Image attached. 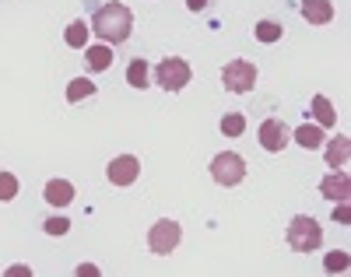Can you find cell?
Returning <instances> with one entry per match:
<instances>
[{"mask_svg":"<svg viewBox=\"0 0 351 277\" xmlns=\"http://www.w3.org/2000/svg\"><path fill=\"white\" fill-rule=\"evenodd\" d=\"M295 144H302L306 151L324 147V127H319V123H302V127L295 130Z\"/></svg>","mask_w":351,"mask_h":277,"instance_id":"5bb4252c","label":"cell"},{"mask_svg":"<svg viewBox=\"0 0 351 277\" xmlns=\"http://www.w3.org/2000/svg\"><path fill=\"white\" fill-rule=\"evenodd\" d=\"M88 36H92V25L77 18V21H71V25H67L64 43H67L71 49H84V46H88Z\"/></svg>","mask_w":351,"mask_h":277,"instance_id":"9a60e30c","label":"cell"},{"mask_svg":"<svg viewBox=\"0 0 351 277\" xmlns=\"http://www.w3.org/2000/svg\"><path fill=\"white\" fill-rule=\"evenodd\" d=\"M324 267H327L330 274H344V270H348V253H344V250H334V253H327Z\"/></svg>","mask_w":351,"mask_h":277,"instance_id":"7402d4cb","label":"cell"},{"mask_svg":"<svg viewBox=\"0 0 351 277\" xmlns=\"http://www.w3.org/2000/svg\"><path fill=\"white\" fill-rule=\"evenodd\" d=\"M313 116H316L319 127H334V123H337V112H334L327 95H313Z\"/></svg>","mask_w":351,"mask_h":277,"instance_id":"e0dca14e","label":"cell"},{"mask_svg":"<svg viewBox=\"0 0 351 277\" xmlns=\"http://www.w3.org/2000/svg\"><path fill=\"white\" fill-rule=\"evenodd\" d=\"M253 36H256L260 43H278V39L285 36V25H281V21H256Z\"/></svg>","mask_w":351,"mask_h":277,"instance_id":"ac0fdd59","label":"cell"},{"mask_svg":"<svg viewBox=\"0 0 351 277\" xmlns=\"http://www.w3.org/2000/svg\"><path fill=\"white\" fill-rule=\"evenodd\" d=\"M137 176H141L137 155H120V158H112L106 165V179L112 182V186H130V182H137Z\"/></svg>","mask_w":351,"mask_h":277,"instance_id":"52a82bcc","label":"cell"},{"mask_svg":"<svg viewBox=\"0 0 351 277\" xmlns=\"http://www.w3.org/2000/svg\"><path fill=\"white\" fill-rule=\"evenodd\" d=\"M92 95H95V84L88 77H74L67 84V102H81V99H92Z\"/></svg>","mask_w":351,"mask_h":277,"instance_id":"d6986e66","label":"cell"},{"mask_svg":"<svg viewBox=\"0 0 351 277\" xmlns=\"http://www.w3.org/2000/svg\"><path fill=\"white\" fill-rule=\"evenodd\" d=\"M180 239H183L180 221L162 218V221H155V225H152V232H148V250H152L155 256H169V253L176 250V245H180Z\"/></svg>","mask_w":351,"mask_h":277,"instance_id":"5b68a950","label":"cell"},{"mask_svg":"<svg viewBox=\"0 0 351 277\" xmlns=\"http://www.w3.org/2000/svg\"><path fill=\"white\" fill-rule=\"evenodd\" d=\"M319 193H324L327 200H337V204H348L351 200V179H348V172H330L324 182H319Z\"/></svg>","mask_w":351,"mask_h":277,"instance_id":"9c48e42d","label":"cell"},{"mask_svg":"<svg viewBox=\"0 0 351 277\" xmlns=\"http://www.w3.org/2000/svg\"><path fill=\"white\" fill-rule=\"evenodd\" d=\"M291 141V130L285 127L281 119H263L260 123V144L263 151H271V155H278V151H285Z\"/></svg>","mask_w":351,"mask_h":277,"instance_id":"ba28073f","label":"cell"},{"mask_svg":"<svg viewBox=\"0 0 351 277\" xmlns=\"http://www.w3.org/2000/svg\"><path fill=\"white\" fill-rule=\"evenodd\" d=\"M288 245L295 253H313L324 245V228H319L316 218H309V214H295V218L288 221Z\"/></svg>","mask_w":351,"mask_h":277,"instance_id":"7a4b0ae2","label":"cell"},{"mask_svg":"<svg viewBox=\"0 0 351 277\" xmlns=\"http://www.w3.org/2000/svg\"><path fill=\"white\" fill-rule=\"evenodd\" d=\"M190 77H193V71H190V64L183 56H165L162 64L155 67V81L165 91H183L190 84Z\"/></svg>","mask_w":351,"mask_h":277,"instance_id":"3957f363","label":"cell"},{"mask_svg":"<svg viewBox=\"0 0 351 277\" xmlns=\"http://www.w3.org/2000/svg\"><path fill=\"white\" fill-rule=\"evenodd\" d=\"M43 228H46L49 235H67V232H71V221H67V218H49Z\"/></svg>","mask_w":351,"mask_h":277,"instance_id":"603a6c76","label":"cell"},{"mask_svg":"<svg viewBox=\"0 0 351 277\" xmlns=\"http://www.w3.org/2000/svg\"><path fill=\"white\" fill-rule=\"evenodd\" d=\"M127 81H130V88H148V81H152V67H148V60H130V67H127Z\"/></svg>","mask_w":351,"mask_h":277,"instance_id":"2e32d148","label":"cell"},{"mask_svg":"<svg viewBox=\"0 0 351 277\" xmlns=\"http://www.w3.org/2000/svg\"><path fill=\"white\" fill-rule=\"evenodd\" d=\"M302 18L309 25H327L334 21V4L330 0H302Z\"/></svg>","mask_w":351,"mask_h":277,"instance_id":"8fae6325","label":"cell"},{"mask_svg":"<svg viewBox=\"0 0 351 277\" xmlns=\"http://www.w3.org/2000/svg\"><path fill=\"white\" fill-rule=\"evenodd\" d=\"M208 4H211V0H186V8H190L193 14H197V11H204V8H208Z\"/></svg>","mask_w":351,"mask_h":277,"instance_id":"484cf974","label":"cell"},{"mask_svg":"<svg viewBox=\"0 0 351 277\" xmlns=\"http://www.w3.org/2000/svg\"><path fill=\"white\" fill-rule=\"evenodd\" d=\"M246 130V116L243 112H225L221 116V134L225 137H239Z\"/></svg>","mask_w":351,"mask_h":277,"instance_id":"ffe728a7","label":"cell"},{"mask_svg":"<svg viewBox=\"0 0 351 277\" xmlns=\"http://www.w3.org/2000/svg\"><path fill=\"white\" fill-rule=\"evenodd\" d=\"M84 64L88 71H109L112 67V49L102 43V46H84Z\"/></svg>","mask_w":351,"mask_h":277,"instance_id":"4fadbf2b","label":"cell"},{"mask_svg":"<svg viewBox=\"0 0 351 277\" xmlns=\"http://www.w3.org/2000/svg\"><path fill=\"white\" fill-rule=\"evenodd\" d=\"M243 176H246V162L236 155V151H221V155H215L211 179L218 182V186H239Z\"/></svg>","mask_w":351,"mask_h":277,"instance_id":"277c9868","label":"cell"},{"mask_svg":"<svg viewBox=\"0 0 351 277\" xmlns=\"http://www.w3.org/2000/svg\"><path fill=\"white\" fill-rule=\"evenodd\" d=\"M92 32L106 43V46H120L130 39L134 32V14L127 4H120V0H112V4H102L92 18Z\"/></svg>","mask_w":351,"mask_h":277,"instance_id":"6da1fadb","label":"cell"},{"mask_svg":"<svg viewBox=\"0 0 351 277\" xmlns=\"http://www.w3.org/2000/svg\"><path fill=\"white\" fill-rule=\"evenodd\" d=\"M351 158V141L344 134H337L334 141H327V165L330 169H344Z\"/></svg>","mask_w":351,"mask_h":277,"instance_id":"7c38bea8","label":"cell"},{"mask_svg":"<svg viewBox=\"0 0 351 277\" xmlns=\"http://www.w3.org/2000/svg\"><path fill=\"white\" fill-rule=\"evenodd\" d=\"M18 197V176L14 172H0V204H8Z\"/></svg>","mask_w":351,"mask_h":277,"instance_id":"44dd1931","label":"cell"},{"mask_svg":"<svg viewBox=\"0 0 351 277\" xmlns=\"http://www.w3.org/2000/svg\"><path fill=\"white\" fill-rule=\"evenodd\" d=\"M43 197H46V204H53V207H67V204L74 200V182H67V179H49L46 190H43Z\"/></svg>","mask_w":351,"mask_h":277,"instance_id":"30bf717a","label":"cell"},{"mask_svg":"<svg viewBox=\"0 0 351 277\" xmlns=\"http://www.w3.org/2000/svg\"><path fill=\"white\" fill-rule=\"evenodd\" d=\"M77 277H99V267H92V263H81V267H77Z\"/></svg>","mask_w":351,"mask_h":277,"instance_id":"d4e9b609","label":"cell"},{"mask_svg":"<svg viewBox=\"0 0 351 277\" xmlns=\"http://www.w3.org/2000/svg\"><path fill=\"white\" fill-rule=\"evenodd\" d=\"M221 84L228 91H236V95H243V91H250L256 84V64H250V60H232L221 71Z\"/></svg>","mask_w":351,"mask_h":277,"instance_id":"8992f818","label":"cell"},{"mask_svg":"<svg viewBox=\"0 0 351 277\" xmlns=\"http://www.w3.org/2000/svg\"><path fill=\"white\" fill-rule=\"evenodd\" d=\"M334 221H341V225H348V221H351V210H348V204H337V207H334Z\"/></svg>","mask_w":351,"mask_h":277,"instance_id":"cb8c5ba5","label":"cell"}]
</instances>
